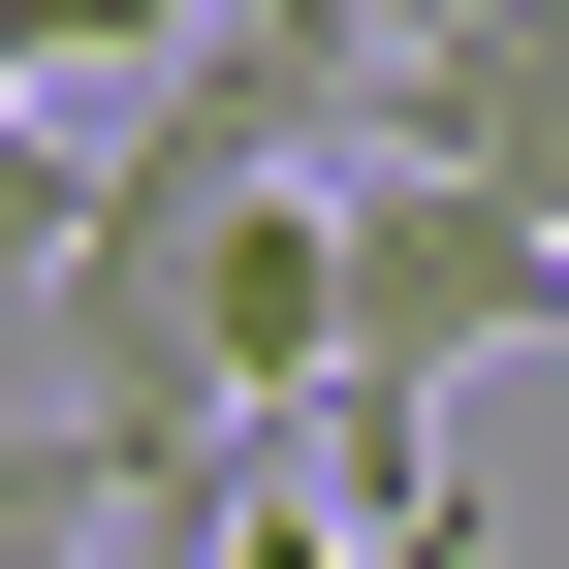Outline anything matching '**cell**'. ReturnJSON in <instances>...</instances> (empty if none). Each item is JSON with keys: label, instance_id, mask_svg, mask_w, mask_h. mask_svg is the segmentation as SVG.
I'll return each instance as SVG.
<instances>
[{"label": "cell", "instance_id": "7a4b0ae2", "mask_svg": "<svg viewBox=\"0 0 569 569\" xmlns=\"http://www.w3.org/2000/svg\"><path fill=\"white\" fill-rule=\"evenodd\" d=\"M190 569H475V507H317V475H222Z\"/></svg>", "mask_w": 569, "mask_h": 569}, {"label": "cell", "instance_id": "277c9868", "mask_svg": "<svg viewBox=\"0 0 569 569\" xmlns=\"http://www.w3.org/2000/svg\"><path fill=\"white\" fill-rule=\"evenodd\" d=\"M190 0H0V63H63V96H96V63H159Z\"/></svg>", "mask_w": 569, "mask_h": 569}, {"label": "cell", "instance_id": "5b68a950", "mask_svg": "<svg viewBox=\"0 0 569 569\" xmlns=\"http://www.w3.org/2000/svg\"><path fill=\"white\" fill-rule=\"evenodd\" d=\"M63 222V127H32V63H0V253H32Z\"/></svg>", "mask_w": 569, "mask_h": 569}, {"label": "cell", "instance_id": "6da1fadb", "mask_svg": "<svg viewBox=\"0 0 569 569\" xmlns=\"http://www.w3.org/2000/svg\"><path fill=\"white\" fill-rule=\"evenodd\" d=\"M569 317V222L538 190H443V159H317V348H284V411H443L475 348Z\"/></svg>", "mask_w": 569, "mask_h": 569}, {"label": "cell", "instance_id": "3957f363", "mask_svg": "<svg viewBox=\"0 0 569 569\" xmlns=\"http://www.w3.org/2000/svg\"><path fill=\"white\" fill-rule=\"evenodd\" d=\"M96 507H127V443H63V411H32V443H0V569H96Z\"/></svg>", "mask_w": 569, "mask_h": 569}]
</instances>
